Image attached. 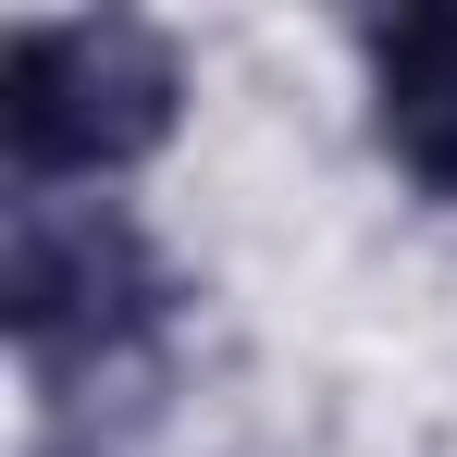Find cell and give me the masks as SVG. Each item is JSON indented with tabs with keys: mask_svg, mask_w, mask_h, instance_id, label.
Here are the masks:
<instances>
[{
	"mask_svg": "<svg viewBox=\"0 0 457 457\" xmlns=\"http://www.w3.org/2000/svg\"><path fill=\"white\" fill-rule=\"evenodd\" d=\"M186 321V272L124 198H12L0 235V334L37 383V408H99L161 383Z\"/></svg>",
	"mask_w": 457,
	"mask_h": 457,
	"instance_id": "1",
	"label": "cell"
},
{
	"mask_svg": "<svg viewBox=\"0 0 457 457\" xmlns=\"http://www.w3.org/2000/svg\"><path fill=\"white\" fill-rule=\"evenodd\" d=\"M186 37L149 12H25L0 50V161L12 198H112L186 137Z\"/></svg>",
	"mask_w": 457,
	"mask_h": 457,
	"instance_id": "2",
	"label": "cell"
},
{
	"mask_svg": "<svg viewBox=\"0 0 457 457\" xmlns=\"http://www.w3.org/2000/svg\"><path fill=\"white\" fill-rule=\"evenodd\" d=\"M371 87V149L408 173V198L457 211V0H395L346 25Z\"/></svg>",
	"mask_w": 457,
	"mask_h": 457,
	"instance_id": "3",
	"label": "cell"
},
{
	"mask_svg": "<svg viewBox=\"0 0 457 457\" xmlns=\"http://www.w3.org/2000/svg\"><path fill=\"white\" fill-rule=\"evenodd\" d=\"M37 457H87V445H37Z\"/></svg>",
	"mask_w": 457,
	"mask_h": 457,
	"instance_id": "4",
	"label": "cell"
}]
</instances>
